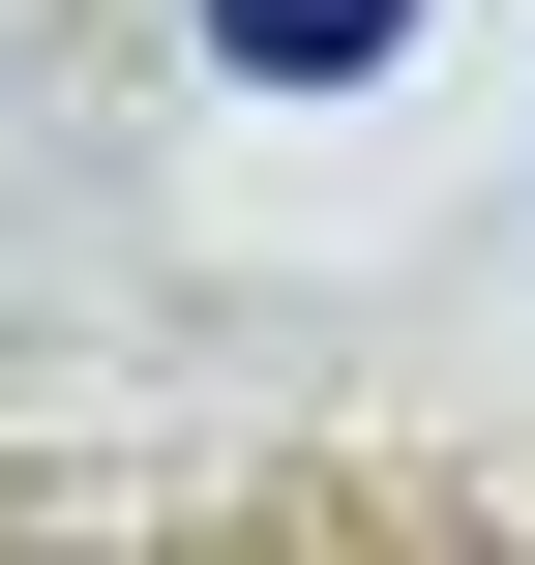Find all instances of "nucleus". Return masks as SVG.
Returning a JSON list of instances; mask_svg holds the SVG:
<instances>
[{
	"label": "nucleus",
	"instance_id": "nucleus-1",
	"mask_svg": "<svg viewBox=\"0 0 535 565\" xmlns=\"http://www.w3.org/2000/svg\"><path fill=\"white\" fill-rule=\"evenodd\" d=\"M387 30H417V0H208V60H238V89H357Z\"/></svg>",
	"mask_w": 535,
	"mask_h": 565
}]
</instances>
